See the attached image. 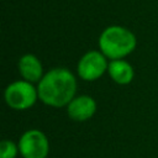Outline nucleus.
Here are the masks:
<instances>
[{
  "mask_svg": "<svg viewBox=\"0 0 158 158\" xmlns=\"http://www.w3.org/2000/svg\"><path fill=\"white\" fill-rule=\"evenodd\" d=\"M38 99L51 107H67L77 96V78L67 68H52L37 84Z\"/></svg>",
  "mask_w": 158,
  "mask_h": 158,
  "instance_id": "nucleus-1",
  "label": "nucleus"
},
{
  "mask_svg": "<svg viewBox=\"0 0 158 158\" xmlns=\"http://www.w3.org/2000/svg\"><path fill=\"white\" fill-rule=\"evenodd\" d=\"M136 44L135 33L118 25L106 27L99 36V51L110 60L123 59L135 51Z\"/></svg>",
  "mask_w": 158,
  "mask_h": 158,
  "instance_id": "nucleus-2",
  "label": "nucleus"
},
{
  "mask_svg": "<svg viewBox=\"0 0 158 158\" xmlns=\"http://www.w3.org/2000/svg\"><path fill=\"white\" fill-rule=\"evenodd\" d=\"M4 100L6 105L17 111L32 107L38 100L37 88L23 79L10 83L4 91Z\"/></svg>",
  "mask_w": 158,
  "mask_h": 158,
  "instance_id": "nucleus-3",
  "label": "nucleus"
},
{
  "mask_svg": "<svg viewBox=\"0 0 158 158\" xmlns=\"http://www.w3.org/2000/svg\"><path fill=\"white\" fill-rule=\"evenodd\" d=\"M17 144L22 158H47L49 153V141L47 136L37 128L25 131Z\"/></svg>",
  "mask_w": 158,
  "mask_h": 158,
  "instance_id": "nucleus-4",
  "label": "nucleus"
},
{
  "mask_svg": "<svg viewBox=\"0 0 158 158\" xmlns=\"http://www.w3.org/2000/svg\"><path fill=\"white\" fill-rule=\"evenodd\" d=\"M109 60L101 51H89L81 56L77 65V73L85 81H94L107 72Z\"/></svg>",
  "mask_w": 158,
  "mask_h": 158,
  "instance_id": "nucleus-5",
  "label": "nucleus"
},
{
  "mask_svg": "<svg viewBox=\"0 0 158 158\" xmlns=\"http://www.w3.org/2000/svg\"><path fill=\"white\" fill-rule=\"evenodd\" d=\"M96 112V101L89 95H77L68 105V116L77 122H84L91 118Z\"/></svg>",
  "mask_w": 158,
  "mask_h": 158,
  "instance_id": "nucleus-6",
  "label": "nucleus"
},
{
  "mask_svg": "<svg viewBox=\"0 0 158 158\" xmlns=\"http://www.w3.org/2000/svg\"><path fill=\"white\" fill-rule=\"evenodd\" d=\"M19 73L22 77L23 80L30 81V83H38L43 74V67L41 60L38 59V57H36L35 54L27 53L23 54L20 59H19Z\"/></svg>",
  "mask_w": 158,
  "mask_h": 158,
  "instance_id": "nucleus-7",
  "label": "nucleus"
},
{
  "mask_svg": "<svg viewBox=\"0 0 158 158\" xmlns=\"http://www.w3.org/2000/svg\"><path fill=\"white\" fill-rule=\"evenodd\" d=\"M107 73H109L110 78L116 84H120V85L130 84L135 77L133 67L125 59L110 60L109 67H107Z\"/></svg>",
  "mask_w": 158,
  "mask_h": 158,
  "instance_id": "nucleus-8",
  "label": "nucleus"
},
{
  "mask_svg": "<svg viewBox=\"0 0 158 158\" xmlns=\"http://www.w3.org/2000/svg\"><path fill=\"white\" fill-rule=\"evenodd\" d=\"M19 153V144L10 139H2L0 142V158H16Z\"/></svg>",
  "mask_w": 158,
  "mask_h": 158,
  "instance_id": "nucleus-9",
  "label": "nucleus"
}]
</instances>
